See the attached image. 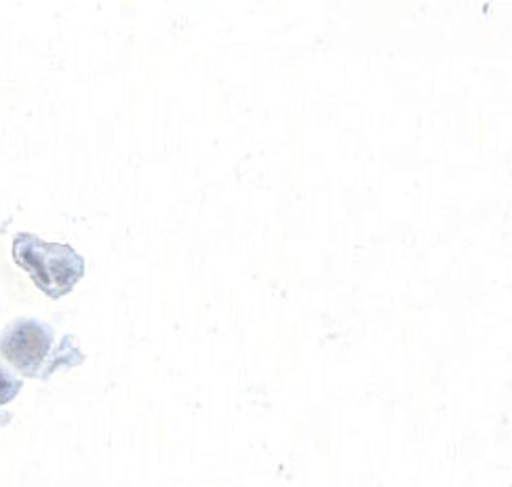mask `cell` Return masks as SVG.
Returning a JSON list of instances; mask_svg holds the SVG:
<instances>
[{
  "label": "cell",
  "instance_id": "7a4b0ae2",
  "mask_svg": "<svg viewBox=\"0 0 512 487\" xmlns=\"http://www.w3.org/2000/svg\"><path fill=\"white\" fill-rule=\"evenodd\" d=\"M13 260L51 300L64 298L85 277V260L70 245L45 243L30 232L13 239Z\"/></svg>",
  "mask_w": 512,
  "mask_h": 487
},
{
  "label": "cell",
  "instance_id": "6da1fadb",
  "mask_svg": "<svg viewBox=\"0 0 512 487\" xmlns=\"http://www.w3.org/2000/svg\"><path fill=\"white\" fill-rule=\"evenodd\" d=\"M0 357L26 378L47 380L59 367H74L85 357L66 336L55 344L53 327L36 319H17L0 334Z\"/></svg>",
  "mask_w": 512,
  "mask_h": 487
},
{
  "label": "cell",
  "instance_id": "3957f363",
  "mask_svg": "<svg viewBox=\"0 0 512 487\" xmlns=\"http://www.w3.org/2000/svg\"><path fill=\"white\" fill-rule=\"evenodd\" d=\"M19 391H22V380H17L9 369H5L0 365V405H7L9 401H13Z\"/></svg>",
  "mask_w": 512,
  "mask_h": 487
}]
</instances>
